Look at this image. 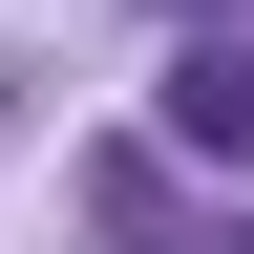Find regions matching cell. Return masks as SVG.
<instances>
[{
  "instance_id": "cell-1",
  "label": "cell",
  "mask_w": 254,
  "mask_h": 254,
  "mask_svg": "<svg viewBox=\"0 0 254 254\" xmlns=\"http://www.w3.org/2000/svg\"><path fill=\"white\" fill-rule=\"evenodd\" d=\"M170 148L254 170V43H190V64H170Z\"/></svg>"
},
{
  "instance_id": "cell-2",
  "label": "cell",
  "mask_w": 254,
  "mask_h": 254,
  "mask_svg": "<svg viewBox=\"0 0 254 254\" xmlns=\"http://www.w3.org/2000/svg\"><path fill=\"white\" fill-rule=\"evenodd\" d=\"M190 254H254V212H233V233H190Z\"/></svg>"
}]
</instances>
